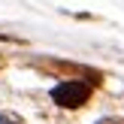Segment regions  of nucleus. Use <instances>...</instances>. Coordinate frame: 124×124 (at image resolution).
I'll use <instances>...</instances> for the list:
<instances>
[{
	"instance_id": "3",
	"label": "nucleus",
	"mask_w": 124,
	"mask_h": 124,
	"mask_svg": "<svg viewBox=\"0 0 124 124\" xmlns=\"http://www.w3.org/2000/svg\"><path fill=\"white\" fill-rule=\"evenodd\" d=\"M97 124H124V118H103V121H97Z\"/></svg>"
},
{
	"instance_id": "1",
	"label": "nucleus",
	"mask_w": 124,
	"mask_h": 124,
	"mask_svg": "<svg viewBox=\"0 0 124 124\" xmlns=\"http://www.w3.org/2000/svg\"><path fill=\"white\" fill-rule=\"evenodd\" d=\"M88 97H91V88H88L85 82H64V85H58V88L52 91V100L58 103V106H64V109H79V106H85Z\"/></svg>"
},
{
	"instance_id": "2",
	"label": "nucleus",
	"mask_w": 124,
	"mask_h": 124,
	"mask_svg": "<svg viewBox=\"0 0 124 124\" xmlns=\"http://www.w3.org/2000/svg\"><path fill=\"white\" fill-rule=\"evenodd\" d=\"M0 124H24L15 112H0Z\"/></svg>"
}]
</instances>
